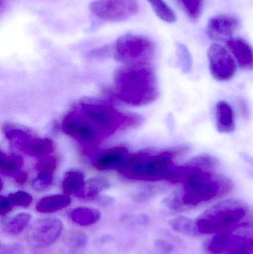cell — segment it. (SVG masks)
Here are the masks:
<instances>
[{
  "instance_id": "obj_35",
  "label": "cell",
  "mask_w": 253,
  "mask_h": 254,
  "mask_svg": "<svg viewBox=\"0 0 253 254\" xmlns=\"http://www.w3.org/2000/svg\"><path fill=\"white\" fill-rule=\"evenodd\" d=\"M13 178L16 180V183L19 184V185H24L28 180V174L25 172H20Z\"/></svg>"
},
{
  "instance_id": "obj_32",
  "label": "cell",
  "mask_w": 253,
  "mask_h": 254,
  "mask_svg": "<svg viewBox=\"0 0 253 254\" xmlns=\"http://www.w3.org/2000/svg\"><path fill=\"white\" fill-rule=\"evenodd\" d=\"M13 204L10 202L7 197L1 195L0 197V215L4 216L11 211L13 208Z\"/></svg>"
},
{
  "instance_id": "obj_18",
  "label": "cell",
  "mask_w": 253,
  "mask_h": 254,
  "mask_svg": "<svg viewBox=\"0 0 253 254\" xmlns=\"http://www.w3.org/2000/svg\"><path fill=\"white\" fill-rule=\"evenodd\" d=\"M86 185L84 173L77 169H71L65 173L62 180V190L67 195H77Z\"/></svg>"
},
{
  "instance_id": "obj_11",
  "label": "cell",
  "mask_w": 253,
  "mask_h": 254,
  "mask_svg": "<svg viewBox=\"0 0 253 254\" xmlns=\"http://www.w3.org/2000/svg\"><path fill=\"white\" fill-rule=\"evenodd\" d=\"M62 128L65 134L81 143L94 145L101 141L99 136L88 126L77 110H74L65 116Z\"/></svg>"
},
{
  "instance_id": "obj_24",
  "label": "cell",
  "mask_w": 253,
  "mask_h": 254,
  "mask_svg": "<svg viewBox=\"0 0 253 254\" xmlns=\"http://www.w3.org/2000/svg\"><path fill=\"white\" fill-rule=\"evenodd\" d=\"M169 225L175 232L184 234L186 236L195 237L199 235L196 229V222L189 218L178 216L169 222Z\"/></svg>"
},
{
  "instance_id": "obj_26",
  "label": "cell",
  "mask_w": 253,
  "mask_h": 254,
  "mask_svg": "<svg viewBox=\"0 0 253 254\" xmlns=\"http://www.w3.org/2000/svg\"><path fill=\"white\" fill-rule=\"evenodd\" d=\"M184 9L189 17L196 20L200 17L203 10V0H176Z\"/></svg>"
},
{
  "instance_id": "obj_2",
  "label": "cell",
  "mask_w": 253,
  "mask_h": 254,
  "mask_svg": "<svg viewBox=\"0 0 253 254\" xmlns=\"http://www.w3.org/2000/svg\"><path fill=\"white\" fill-rule=\"evenodd\" d=\"M115 85L119 98L130 105H147L158 98L157 77L150 62L120 67L115 74Z\"/></svg>"
},
{
  "instance_id": "obj_15",
  "label": "cell",
  "mask_w": 253,
  "mask_h": 254,
  "mask_svg": "<svg viewBox=\"0 0 253 254\" xmlns=\"http://www.w3.org/2000/svg\"><path fill=\"white\" fill-rule=\"evenodd\" d=\"M129 155L125 146H115L102 152L94 161V167L98 170L118 168Z\"/></svg>"
},
{
  "instance_id": "obj_36",
  "label": "cell",
  "mask_w": 253,
  "mask_h": 254,
  "mask_svg": "<svg viewBox=\"0 0 253 254\" xmlns=\"http://www.w3.org/2000/svg\"><path fill=\"white\" fill-rule=\"evenodd\" d=\"M230 254H253V244Z\"/></svg>"
},
{
  "instance_id": "obj_28",
  "label": "cell",
  "mask_w": 253,
  "mask_h": 254,
  "mask_svg": "<svg viewBox=\"0 0 253 254\" xmlns=\"http://www.w3.org/2000/svg\"><path fill=\"white\" fill-rule=\"evenodd\" d=\"M57 158L55 156L43 157L36 165L38 173H46V174L53 175V172L57 167Z\"/></svg>"
},
{
  "instance_id": "obj_17",
  "label": "cell",
  "mask_w": 253,
  "mask_h": 254,
  "mask_svg": "<svg viewBox=\"0 0 253 254\" xmlns=\"http://www.w3.org/2000/svg\"><path fill=\"white\" fill-rule=\"evenodd\" d=\"M71 203L69 195L65 194H55L48 195L39 200L36 209L42 213H51L59 211L68 207Z\"/></svg>"
},
{
  "instance_id": "obj_29",
  "label": "cell",
  "mask_w": 253,
  "mask_h": 254,
  "mask_svg": "<svg viewBox=\"0 0 253 254\" xmlns=\"http://www.w3.org/2000/svg\"><path fill=\"white\" fill-rule=\"evenodd\" d=\"M7 197L13 205L19 206V207H28L33 201L32 196L24 191L13 192L9 194Z\"/></svg>"
},
{
  "instance_id": "obj_9",
  "label": "cell",
  "mask_w": 253,
  "mask_h": 254,
  "mask_svg": "<svg viewBox=\"0 0 253 254\" xmlns=\"http://www.w3.org/2000/svg\"><path fill=\"white\" fill-rule=\"evenodd\" d=\"M63 228V222L57 218L39 219L28 229L27 240L34 247L44 249L51 246L59 238Z\"/></svg>"
},
{
  "instance_id": "obj_34",
  "label": "cell",
  "mask_w": 253,
  "mask_h": 254,
  "mask_svg": "<svg viewBox=\"0 0 253 254\" xmlns=\"http://www.w3.org/2000/svg\"><path fill=\"white\" fill-rule=\"evenodd\" d=\"M239 109H240V112L242 113V114L243 115L244 117L248 119L250 116V110L246 101L243 99L240 100L239 102Z\"/></svg>"
},
{
  "instance_id": "obj_3",
  "label": "cell",
  "mask_w": 253,
  "mask_h": 254,
  "mask_svg": "<svg viewBox=\"0 0 253 254\" xmlns=\"http://www.w3.org/2000/svg\"><path fill=\"white\" fill-rule=\"evenodd\" d=\"M189 146H178L157 153L140 152L127 157L118 167L120 174L132 180L159 182L167 180L175 167L174 160L187 153Z\"/></svg>"
},
{
  "instance_id": "obj_25",
  "label": "cell",
  "mask_w": 253,
  "mask_h": 254,
  "mask_svg": "<svg viewBox=\"0 0 253 254\" xmlns=\"http://www.w3.org/2000/svg\"><path fill=\"white\" fill-rule=\"evenodd\" d=\"M151 4L153 10L162 20L169 23L176 21V14L174 10L163 0H147Z\"/></svg>"
},
{
  "instance_id": "obj_1",
  "label": "cell",
  "mask_w": 253,
  "mask_h": 254,
  "mask_svg": "<svg viewBox=\"0 0 253 254\" xmlns=\"http://www.w3.org/2000/svg\"><path fill=\"white\" fill-rule=\"evenodd\" d=\"M167 182L180 184L182 189L172 192L165 200L171 210H183L224 197L233 190V181L212 170L196 167L187 161L175 165Z\"/></svg>"
},
{
  "instance_id": "obj_22",
  "label": "cell",
  "mask_w": 253,
  "mask_h": 254,
  "mask_svg": "<svg viewBox=\"0 0 253 254\" xmlns=\"http://www.w3.org/2000/svg\"><path fill=\"white\" fill-rule=\"evenodd\" d=\"M24 160L20 155H7L1 152L0 157V172L6 176L14 177L20 173Z\"/></svg>"
},
{
  "instance_id": "obj_19",
  "label": "cell",
  "mask_w": 253,
  "mask_h": 254,
  "mask_svg": "<svg viewBox=\"0 0 253 254\" xmlns=\"http://www.w3.org/2000/svg\"><path fill=\"white\" fill-rule=\"evenodd\" d=\"M31 215L28 213H19L1 222V229L10 235H19L29 225Z\"/></svg>"
},
{
  "instance_id": "obj_4",
  "label": "cell",
  "mask_w": 253,
  "mask_h": 254,
  "mask_svg": "<svg viewBox=\"0 0 253 254\" xmlns=\"http://www.w3.org/2000/svg\"><path fill=\"white\" fill-rule=\"evenodd\" d=\"M250 211L248 204L237 199L225 200L205 210L195 221L200 234H216L240 223Z\"/></svg>"
},
{
  "instance_id": "obj_5",
  "label": "cell",
  "mask_w": 253,
  "mask_h": 254,
  "mask_svg": "<svg viewBox=\"0 0 253 254\" xmlns=\"http://www.w3.org/2000/svg\"><path fill=\"white\" fill-rule=\"evenodd\" d=\"M77 110L101 140L114 134L124 122H128L127 117L104 103H85Z\"/></svg>"
},
{
  "instance_id": "obj_14",
  "label": "cell",
  "mask_w": 253,
  "mask_h": 254,
  "mask_svg": "<svg viewBox=\"0 0 253 254\" xmlns=\"http://www.w3.org/2000/svg\"><path fill=\"white\" fill-rule=\"evenodd\" d=\"M227 46L242 69L253 70V49L246 40L239 37L231 38L227 42Z\"/></svg>"
},
{
  "instance_id": "obj_16",
  "label": "cell",
  "mask_w": 253,
  "mask_h": 254,
  "mask_svg": "<svg viewBox=\"0 0 253 254\" xmlns=\"http://www.w3.org/2000/svg\"><path fill=\"white\" fill-rule=\"evenodd\" d=\"M215 117L218 131L221 133H231L236 128L234 113L231 106L226 101H219L215 107Z\"/></svg>"
},
{
  "instance_id": "obj_21",
  "label": "cell",
  "mask_w": 253,
  "mask_h": 254,
  "mask_svg": "<svg viewBox=\"0 0 253 254\" xmlns=\"http://www.w3.org/2000/svg\"><path fill=\"white\" fill-rule=\"evenodd\" d=\"M109 187V182L104 178H92L86 181L84 188L77 196L83 199H97L99 197L100 193L102 191L108 189Z\"/></svg>"
},
{
  "instance_id": "obj_33",
  "label": "cell",
  "mask_w": 253,
  "mask_h": 254,
  "mask_svg": "<svg viewBox=\"0 0 253 254\" xmlns=\"http://www.w3.org/2000/svg\"><path fill=\"white\" fill-rule=\"evenodd\" d=\"M156 246L157 249H160L161 252H164V253H169V252L172 251V245L169 244L167 242L164 241V240H158L156 242Z\"/></svg>"
},
{
  "instance_id": "obj_27",
  "label": "cell",
  "mask_w": 253,
  "mask_h": 254,
  "mask_svg": "<svg viewBox=\"0 0 253 254\" xmlns=\"http://www.w3.org/2000/svg\"><path fill=\"white\" fill-rule=\"evenodd\" d=\"M177 56H178V64L184 72H190L193 65V59L191 54L188 48L185 45H177Z\"/></svg>"
},
{
  "instance_id": "obj_12",
  "label": "cell",
  "mask_w": 253,
  "mask_h": 254,
  "mask_svg": "<svg viewBox=\"0 0 253 254\" xmlns=\"http://www.w3.org/2000/svg\"><path fill=\"white\" fill-rule=\"evenodd\" d=\"M239 27V21L236 16L220 14L209 19L207 32L213 40L228 41Z\"/></svg>"
},
{
  "instance_id": "obj_7",
  "label": "cell",
  "mask_w": 253,
  "mask_h": 254,
  "mask_svg": "<svg viewBox=\"0 0 253 254\" xmlns=\"http://www.w3.org/2000/svg\"><path fill=\"white\" fill-rule=\"evenodd\" d=\"M154 52L155 46L150 39L133 34L122 36L112 47L114 58L126 64L150 62Z\"/></svg>"
},
{
  "instance_id": "obj_23",
  "label": "cell",
  "mask_w": 253,
  "mask_h": 254,
  "mask_svg": "<svg viewBox=\"0 0 253 254\" xmlns=\"http://www.w3.org/2000/svg\"><path fill=\"white\" fill-rule=\"evenodd\" d=\"M65 244L71 254L82 252L87 246L88 236L81 231H71L65 237Z\"/></svg>"
},
{
  "instance_id": "obj_6",
  "label": "cell",
  "mask_w": 253,
  "mask_h": 254,
  "mask_svg": "<svg viewBox=\"0 0 253 254\" xmlns=\"http://www.w3.org/2000/svg\"><path fill=\"white\" fill-rule=\"evenodd\" d=\"M253 244V222H245L215 234L204 243L208 254H230Z\"/></svg>"
},
{
  "instance_id": "obj_20",
  "label": "cell",
  "mask_w": 253,
  "mask_h": 254,
  "mask_svg": "<svg viewBox=\"0 0 253 254\" xmlns=\"http://www.w3.org/2000/svg\"><path fill=\"white\" fill-rule=\"evenodd\" d=\"M71 220L82 227H89L96 224L101 219V213L97 209L90 207H77L70 214Z\"/></svg>"
},
{
  "instance_id": "obj_10",
  "label": "cell",
  "mask_w": 253,
  "mask_h": 254,
  "mask_svg": "<svg viewBox=\"0 0 253 254\" xmlns=\"http://www.w3.org/2000/svg\"><path fill=\"white\" fill-rule=\"evenodd\" d=\"M209 71L215 80L227 81L237 71L236 61L227 49L221 45H212L207 52Z\"/></svg>"
},
{
  "instance_id": "obj_8",
  "label": "cell",
  "mask_w": 253,
  "mask_h": 254,
  "mask_svg": "<svg viewBox=\"0 0 253 254\" xmlns=\"http://www.w3.org/2000/svg\"><path fill=\"white\" fill-rule=\"evenodd\" d=\"M97 17L106 22H120L135 16L139 10L138 0H95L89 5Z\"/></svg>"
},
{
  "instance_id": "obj_30",
  "label": "cell",
  "mask_w": 253,
  "mask_h": 254,
  "mask_svg": "<svg viewBox=\"0 0 253 254\" xmlns=\"http://www.w3.org/2000/svg\"><path fill=\"white\" fill-rule=\"evenodd\" d=\"M53 183V175L38 173L37 177L33 180L32 187L35 190H46Z\"/></svg>"
},
{
  "instance_id": "obj_13",
  "label": "cell",
  "mask_w": 253,
  "mask_h": 254,
  "mask_svg": "<svg viewBox=\"0 0 253 254\" xmlns=\"http://www.w3.org/2000/svg\"><path fill=\"white\" fill-rule=\"evenodd\" d=\"M14 144L20 148L27 155L32 157H43L50 155L54 150V143L46 137H33L27 131Z\"/></svg>"
},
{
  "instance_id": "obj_31",
  "label": "cell",
  "mask_w": 253,
  "mask_h": 254,
  "mask_svg": "<svg viewBox=\"0 0 253 254\" xmlns=\"http://www.w3.org/2000/svg\"><path fill=\"white\" fill-rule=\"evenodd\" d=\"M25 249L19 243H7L1 244L0 247V254H24Z\"/></svg>"
}]
</instances>
